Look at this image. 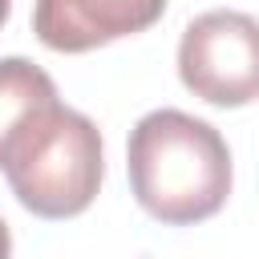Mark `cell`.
Wrapping results in <instances>:
<instances>
[{"label": "cell", "instance_id": "cell-5", "mask_svg": "<svg viewBox=\"0 0 259 259\" xmlns=\"http://www.w3.org/2000/svg\"><path fill=\"white\" fill-rule=\"evenodd\" d=\"M53 101L57 85L40 65H32L28 57H0V162L16 134Z\"/></svg>", "mask_w": 259, "mask_h": 259}, {"label": "cell", "instance_id": "cell-4", "mask_svg": "<svg viewBox=\"0 0 259 259\" xmlns=\"http://www.w3.org/2000/svg\"><path fill=\"white\" fill-rule=\"evenodd\" d=\"M162 12L166 0H36L32 32L53 53H93L109 40L154 28Z\"/></svg>", "mask_w": 259, "mask_h": 259}, {"label": "cell", "instance_id": "cell-1", "mask_svg": "<svg viewBox=\"0 0 259 259\" xmlns=\"http://www.w3.org/2000/svg\"><path fill=\"white\" fill-rule=\"evenodd\" d=\"M125 170L138 206L166 227L214 219L235 178L227 138L182 109H154L130 130Z\"/></svg>", "mask_w": 259, "mask_h": 259}, {"label": "cell", "instance_id": "cell-2", "mask_svg": "<svg viewBox=\"0 0 259 259\" xmlns=\"http://www.w3.org/2000/svg\"><path fill=\"white\" fill-rule=\"evenodd\" d=\"M0 170L28 214L77 219L105 178L101 134L81 109L53 101L16 134Z\"/></svg>", "mask_w": 259, "mask_h": 259}, {"label": "cell", "instance_id": "cell-3", "mask_svg": "<svg viewBox=\"0 0 259 259\" xmlns=\"http://www.w3.org/2000/svg\"><path fill=\"white\" fill-rule=\"evenodd\" d=\"M178 77L219 109L259 101V20L235 8L194 16L178 40Z\"/></svg>", "mask_w": 259, "mask_h": 259}, {"label": "cell", "instance_id": "cell-7", "mask_svg": "<svg viewBox=\"0 0 259 259\" xmlns=\"http://www.w3.org/2000/svg\"><path fill=\"white\" fill-rule=\"evenodd\" d=\"M8 12H12V0H0V28L8 24Z\"/></svg>", "mask_w": 259, "mask_h": 259}, {"label": "cell", "instance_id": "cell-6", "mask_svg": "<svg viewBox=\"0 0 259 259\" xmlns=\"http://www.w3.org/2000/svg\"><path fill=\"white\" fill-rule=\"evenodd\" d=\"M0 259H12V235H8L4 219H0Z\"/></svg>", "mask_w": 259, "mask_h": 259}]
</instances>
